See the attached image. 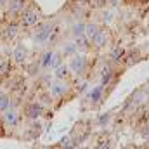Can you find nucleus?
Segmentation results:
<instances>
[{"label": "nucleus", "mask_w": 149, "mask_h": 149, "mask_svg": "<svg viewBox=\"0 0 149 149\" xmlns=\"http://www.w3.org/2000/svg\"><path fill=\"white\" fill-rule=\"evenodd\" d=\"M87 66H88V63H87V57H83V56H74L71 59V63H70V68L76 74H83Z\"/></svg>", "instance_id": "obj_1"}, {"label": "nucleus", "mask_w": 149, "mask_h": 149, "mask_svg": "<svg viewBox=\"0 0 149 149\" xmlns=\"http://www.w3.org/2000/svg\"><path fill=\"white\" fill-rule=\"evenodd\" d=\"M23 14V19H21V23H23V26H35L38 21H40V14H38L37 10H24V12H21Z\"/></svg>", "instance_id": "obj_2"}, {"label": "nucleus", "mask_w": 149, "mask_h": 149, "mask_svg": "<svg viewBox=\"0 0 149 149\" xmlns=\"http://www.w3.org/2000/svg\"><path fill=\"white\" fill-rule=\"evenodd\" d=\"M108 42H109V35H108V31H106V30H101V28H99V31L92 37V40H90V43H92L94 47H97V49L104 47Z\"/></svg>", "instance_id": "obj_3"}, {"label": "nucleus", "mask_w": 149, "mask_h": 149, "mask_svg": "<svg viewBox=\"0 0 149 149\" xmlns=\"http://www.w3.org/2000/svg\"><path fill=\"white\" fill-rule=\"evenodd\" d=\"M57 64H61V59H59L57 54H54L52 50H49V52L43 54V57H42V66L43 68H54Z\"/></svg>", "instance_id": "obj_4"}, {"label": "nucleus", "mask_w": 149, "mask_h": 149, "mask_svg": "<svg viewBox=\"0 0 149 149\" xmlns=\"http://www.w3.org/2000/svg\"><path fill=\"white\" fill-rule=\"evenodd\" d=\"M24 114H26L28 118H31V120L40 118V116L43 114V106H42L40 102H30V104L26 106V109H24Z\"/></svg>", "instance_id": "obj_5"}, {"label": "nucleus", "mask_w": 149, "mask_h": 149, "mask_svg": "<svg viewBox=\"0 0 149 149\" xmlns=\"http://www.w3.org/2000/svg\"><path fill=\"white\" fill-rule=\"evenodd\" d=\"M50 33H52V26H50V24H43V26H40V30L35 33V42H38V43L47 42V40L50 38Z\"/></svg>", "instance_id": "obj_6"}, {"label": "nucleus", "mask_w": 149, "mask_h": 149, "mask_svg": "<svg viewBox=\"0 0 149 149\" xmlns=\"http://www.w3.org/2000/svg\"><path fill=\"white\" fill-rule=\"evenodd\" d=\"M12 57H14L16 63H24L26 57H28V49L23 47V45H17V47L14 49V52H12Z\"/></svg>", "instance_id": "obj_7"}, {"label": "nucleus", "mask_w": 149, "mask_h": 149, "mask_svg": "<svg viewBox=\"0 0 149 149\" xmlns=\"http://www.w3.org/2000/svg\"><path fill=\"white\" fill-rule=\"evenodd\" d=\"M111 61L113 63H121L123 61V57H125V49L123 47H114L111 50Z\"/></svg>", "instance_id": "obj_8"}, {"label": "nucleus", "mask_w": 149, "mask_h": 149, "mask_svg": "<svg viewBox=\"0 0 149 149\" xmlns=\"http://www.w3.org/2000/svg\"><path fill=\"white\" fill-rule=\"evenodd\" d=\"M5 123L7 125H10V127H14V125H17V121H19V113L17 111H5Z\"/></svg>", "instance_id": "obj_9"}, {"label": "nucleus", "mask_w": 149, "mask_h": 149, "mask_svg": "<svg viewBox=\"0 0 149 149\" xmlns=\"http://www.w3.org/2000/svg\"><path fill=\"white\" fill-rule=\"evenodd\" d=\"M23 9H24V0H12V2H9V10L12 14H19V12H23Z\"/></svg>", "instance_id": "obj_10"}, {"label": "nucleus", "mask_w": 149, "mask_h": 149, "mask_svg": "<svg viewBox=\"0 0 149 149\" xmlns=\"http://www.w3.org/2000/svg\"><path fill=\"white\" fill-rule=\"evenodd\" d=\"M97 31H99V26H97L95 23H90V24H85V31H83V35L88 38V42H90L92 37H94Z\"/></svg>", "instance_id": "obj_11"}, {"label": "nucleus", "mask_w": 149, "mask_h": 149, "mask_svg": "<svg viewBox=\"0 0 149 149\" xmlns=\"http://www.w3.org/2000/svg\"><path fill=\"white\" fill-rule=\"evenodd\" d=\"M66 90H68V88H66V85H64V83H56V85H52V87H50V92H52L56 97L64 95V94H66Z\"/></svg>", "instance_id": "obj_12"}, {"label": "nucleus", "mask_w": 149, "mask_h": 149, "mask_svg": "<svg viewBox=\"0 0 149 149\" xmlns=\"http://www.w3.org/2000/svg\"><path fill=\"white\" fill-rule=\"evenodd\" d=\"M17 30H19V26H17V24H14V23H10V24L5 28V33H3V37L10 40V38H14L16 35H17Z\"/></svg>", "instance_id": "obj_13"}, {"label": "nucleus", "mask_w": 149, "mask_h": 149, "mask_svg": "<svg viewBox=\"0 0 149 149\" xmlns=\"http://www.w3.org/2000/svg\"><path fill=\"white\" fill-rule=\"evenodd\" d=\"M9 108H10V99H9V95L3 94V92H0V111H7Z\"/></svg>", "instance_id": "obj_14"}, {"label": "nucleus", "mask_w": 149, "mask_h": 149, "mask_svg": "<svg viewBox=\"0 0 149 149\" xmlns=\"http://www.w3.org/2000/svg\"><path fill=\"white\" fill-rule=\"evenodd\" d=\"M113 78V70L108 66V68H104V71H102V85H108L109 81H111Z\"/></svg>", "instance_id": "obj_15"}, {"label": "nucleus", "mask_w": 149, "mask_h": 149, "mask_svg": "<svg viewBox=\"0 0 149 149\" xmlns=\"http://www.w3.org/2000/svg\"><path fill=\"white\" fill-rule=\"evenodd\" d=\"M101 95H102V87H97V88H94V90L90 92V99H92L94 102H97V101L101 99Z\"/></svg>", "instance_id": "obj_16"}, {"label": "nucleus", "mask_w": 149, "mask_h": 149, "mask_svg": "<svg viewBox=\"0 0 149 149\" xmlns=\"http://www.w3.org/2000/svg\"><path fill=\"white\" fill-rule=\"evenodd\" d=\"M83 31H85V24H74L73 26V35L74 37H80V35H83Z\"/></svg>", "instance_id": "obj_17"}, {"label": "nucleus", "mask_w": 149, "mask_h": 149, "mask_svg": "<svg viewBox=\"0 0 149 149\" xmlns=\"http://www.w3.org/2000/svg\"><path fill=\"white\" fill-rule=\"evenodd\" d=\"M66 74H68V68H66V66H59V68H57V71H56V76H57V78H64Z\"/></svg>", "instance_id": "obj_18"}, {"label": "nucleus", "mask_w": 149, "mask_h": 149, "mask_svg": "<svg viewBox=\"0 0 149 149\" xmlns=\"http://www.w3.org/2000/svg\"><path fill=\"white\" fill-rule=\"evenodd\" d=\"M9 70H10L9 61H3V63L0 64V74H7V73H9Z\"/></svg>", "instance_id": "obj_19"}, {"label": "nucleus", "mask_w": 149, "mask_h": 149, "mask_svg": "<svg viewBox=\"0 0 149 149\" xmlns=\"http://www.w3.org/2000/svg\"><path fill=\"white\" fill-rule=\"evenodd\" d=\"M104 3H108V0H94V5H97V7H101Z\"/></svg>", "instance_id": "obj_20"}, {"label": "nucleus", "mask_w": 149, "mask_h": 149, "mask_svg": "<svg viewBox=\"0 0 149 149\" xmlns=\"http://www.w3.org/2000/svg\"><path fill=\"white\" fill-rule=\"evenodd\" d=\"M144 128H146V130H144V134H142V135H144L146 139H149V125H146Z\"/></svg>", "instance_id": "obj_21"}, {"label": "nucleus", "mask_w": 149, "mask_h": 149, "mask_svg": "<svg viewBox=\"0 0 149 149\" xmlns=\"http://www.w3.org/2000/svg\"><path fill=\"white\" fill-rule=\"evenodd\" d=\"M90 2H92V0H78V3H80V5H88Z\"/></svg>", "instance_id": "obj_22"}, {"label": "nucleus", "mask_w": 149, "mask_h": 149, "mask_svg": "<svg viewBox=\"0 0 149 149\" xmlns=\"http://www.w3.org/2000/svg\"><path fill=\"white\" fill-rule=\"evenodd\" d=\"M5 3H9V0H0V5H5Z\"/></svg>", "instance_id": "obj_23"}]
</instances>
